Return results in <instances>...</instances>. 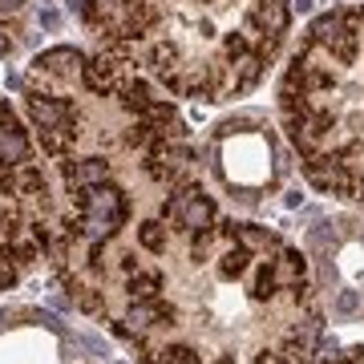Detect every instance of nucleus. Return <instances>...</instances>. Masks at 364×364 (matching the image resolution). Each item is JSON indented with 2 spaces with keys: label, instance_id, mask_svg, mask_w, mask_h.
<instances>
[{
  "label": "nucleus",
  "instance_id": "7",
  "mask_svg": "<svg viewBox=\"0 0 364 364\" xmlns=\"http://www.w3.org/2000/svg\"><path fill=\"white\" fill-rule=\"evenodd\" d=\"M356 198H360V203H364V178H360V186H356Z\"/></svg>",
  "mask_w": 364,
  "mask_h": 364
},
{
  "label": "nucleus",
  "instance_id": "9",
  "mask_svg": "<svg viewBox=\"0 0 364 364\" xmlns=\"http://www.w3.org/2000/svg\"><path fill=\"white\" fill-rule=\"evenodd\" d=\"M279 364H284V360H279Z\"/></svg>",
  "mask_w": 364,
  "mask_h": 364
},
{
  "label": "nucleus",
  "instance_id": "2",
  "mask_svg": "<svg viewBox=\"0 0 364 364\" xmlns=\"http://www.w3.org/2000/svg\"><path fill=\"white\" fill-rule=\"evenodd\" d=\"M215 219H219V207H215V198H210L207 191H198V195L186 203V210L178 215L174 231H178V235H195V231H203V227H210Z\"/></svg>",
  "mask_w": 364,
  "mask_h": 364
},
{
  "label": "nucleus",
  "instance_id": "3",
  "mask_svg": "<svg viewBox=\"0 0 364 364\" xmlns=\"http://www.w3.org/2000/svg\"><path fill=\"white\" fill-rule=\"evenodd\" d=\"M364 312V296L360 291H352V287H340L336 299H332V316H340V320H352V316Z\"/></svg>",
  "mask_w": 364,
  "mask_h": 364
},
{
  "label": "nucleus",
  "instance_id": "1",
  "mask_svg": "<svg viewBox=\"0 0 364 364\" xmlns=\"http://www.w3.org/2000/svg\"><path fill=\"white\" fill-rule=\"evenodd\" d=\"M57 215L49 178L9 105L0 126V291H13L41 259H49Z\"/></svg>",
  "mask_w": 364,
  "mask_h": 364
},
{
  "label": "nucleus",
  "instance_id": "4",
  "mask_svg": "<svg viewBox=\"0 0 364 364\" xmlns=\"http://www.w3.org/2000/svg\"><path fill=\"white\" fill-rule=\"evenodd\" d=\"M37 25L45 28V33H57V28H61V13H57L53 4H41L37 9Z\"/></svg>",
  "mask_w": 364,
  "mask_h": 364
},
{
  "label": "nucleus",
  "instance_id": "5",
  "mask_svg": "<svg viewBox=\"0 0 364 364\" xmlns=\"http://www.w3.org/2000/svg\"><path fill=\"white\" fill-rule=\"evenodd\" d=\"M13 49H16V37H13V28H9V25H0V61H4V57H9Z\"/></svg>",
  "mask_w": 364,
  "mask_h": 364
},
{
  "label": "nucleus",
  "instance_id": "6",
  "mask_svg": "<svg viewBox=\"0 0 364 364\" xmlns=\"http://www.w3.org/2000/svg\"><path fill=\"white\" fill-rule=\"evenodd\" d=\"M296 13H312V0H296Z\"/></svg>",
  "mask_w": 364,
  "mask_h": 364
},
{
  "label": "nucleus",
  "instance_id": "8",
  "mask_svg": "<svg viewBox=\"0 0 364 364\" xmlns=\"http://www.w3.org/2000/svg\"><path fill=\"white\" fill-rule=\"evenodd\" d=\"M356 239H360V243H364V223H360V231H356Z\"/></svg>",
  "mask_w": 364,
  "mask_h": 364
}]
</instances>
